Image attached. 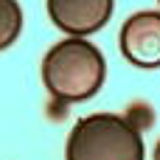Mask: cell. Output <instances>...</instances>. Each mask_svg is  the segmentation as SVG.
I'll return each mask as SVG.
<instances>
[{"label": "cell", "mask_w": 160, "mask_h": 160, "mask_svg": "<svg viewBox=\"0 0 160 160\" xmlns=\"http://www.w3.org/2000/svg\"><path fill=\"white\" fill-rule=\"evenodd\" d=\"M112 8L115 0H48L51 22L70 37H87L101 31L110 22Z\"/></svg>", "instance_id": "277c9868"}, {"label": "cell", "mask_w": 160, "mask_h": 160, "mask_svg": "<svg viewBox=\"0 0 160 160\" xmlns=\"http://www.w3.org/2000/svg\"><path fill=\"white\" fill-rule=\"evenodd\" d=\"M121 53L141 70L160 68V11H138L121 25Z\"/></svg>", "instance_id": "3957f363"}, {"label": "cell", "mask_w": 160, "mask_h": 160, "mask_svg": "<svg viewBox=\"0 0 160 160\" xmlns=\"http://www.w3.org/2000/svg\"><path fill=\"white\" fill-rule=\"evenodd\" d=\"M22 31V8L17 0H0V51L11 48Z\"/></svg>", "instance_id": "5b68a950"}, {"label": "cell", "mask_w": 160, "mask_h": 160, "mask_svg": "<svg viewBox=\"0 0 160 160\" xmlns=\"http://www.w3.org/2000/svg\"><path fill=\"white\" fill-rule=\"evenodd\" d=\"M158 3H160V0H158Z\"/></svg>", "instance_id": "52a82bcc"}, {"label": "cell", "mask_w": 160, "mask_h": 160, "mask_svg": "<svg viewBox=\"0 0 160 160\" xmlns=\"http://www.w3.org/2000/svg\"><path fill=\"white\" fill-rule=\"evenodd\" d=\"M107 76V62L101 51L84 37H70L56 42L42 59L45 90L62 104H79L93 98Z\"/></svg>", "instance_id": "6da1fadb"}, {"label": "cell", "mask_w": 160, "mask_h": 160, "mask_svg": "<svg viewBox=\"0 0 160 160\" xmlns=\"http://www.w3.org/2000/svg\"><path fill=\"white\" fill-rule=\"evenodd\" d=\"M65 160H143L141 129L129 115H84L68 135Z\"/></svg>", "instance_id": "7a4b0ae2"}, {"label": "cell", "mask_w": 160, "mask_h": 160, "mask_svg": "<svg viewBox=\"0 0 160 160\" xmlns=\"http://www.w3.org/2000/svg\"><path fill=\"white\" fill-rule=\"evenodd\" d=\"M155 160H160V141H158V146H155Z\"/></svg>", "instance_id": "8992f818"}]
</instances>
